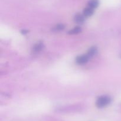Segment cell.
Listing matches in <instances>:
<instances>
[{"mask_svg":"<svg viewBox=\"0 0 121 121\" xmlns=\"http://www.w3.org/2000/svg\"><path fill=\"white\" fill-rule=\"evenodd\" d=\"M64 28H65V26H64L63 24H60L57 25V26H56L55 27H53V30L54 31V32H60V31L63 30L64 29Z\"/></svg>","mask_w":121,"mask_h":121,"instance_id":"obj_9","label":"cell"},{"mask_svg":"<svg viewBox=\"0 0 121 121\" xmlns=\"http://www.w3.org/2000/svg\"><path fill=\"white\" fill-rule=\"evenodd\" d=\"M111 98L108 96H102L99 97L96 102V106L99 108H103L107 106L111 103Z\"/></svg>","mask_w":121,"mask_h":121,"instance_id":"obj_1","label":"cell"},{"mask_svg":"<svg viewBox=\"0 0 121 121\" xmlns=\"http://www.w3.org/2000/svg\"><path fill=\"white\" fill-rule=\"evenodd\" d=\"M82 29L80 27H76L74 28H73L72 30H71L70 31H69V33L71 34H75L79 33L80 32H81Z\"/></svg>","mask_w":121,"mask_h":121,"instance_id":"obj_8","label":"cell"},{"mask_svg":"<svg viewBox=\"0 0 121 121\" xmlns=\"http://www.w3.org/2000/svg\"><path fill=\"white\" fill-rule=\"evenodd\" d=\"M74 21L78 24H82L85 21V16L81 14H77L74 17Z\"/></svg>","mask_w":121,"mask_h":121,"instance_id":"obj_3","label":"cell"},{"mask_svg":"<svg viewBox=\"0 0 121 121\" xmlns=\"http://www.w3.org/2000/svg\"><path fill=\"white\" fill-rule=\"evenodd\" d=\"M99 5V2L98 0H90L88 2V7L94 9Z\"/></svg>","mask_w":121,"mask_h":121,"instance_id":"obj_6","label":"cell"},{"mask_svg":"<svg viewBox=\"0 0 121 121\" xmlns=\"http://www.w3.org/2000/svg\"><path fill=\"white\" fill-rule=\"evenodd\" d=\"M97 52V48L96 47H92L89 49L88 52H87V55L88 56L89 58H91Z\"/></svg>","mask_w":121,"mask_h":121,"instance_id":"obj_7","label":"cell"},{"mask_svg":"<svg viewBox=\"0 0 121 121\" xmlns=\"http://www.w3.org/2000/svg\"><path fill=\"white\" fill-rule=\"evenodd\" d=\"M44 47L43 43L41 42L37 43V44H35V45L33 47V52H39L40 51H41L43 49Z\"/></svg>","mask_w":121,"mask_h":121,"instance_id":"obj_5","label":"cell"},{"mask_svg":"<svg viewBox=\"0 0 121 121\" xmlns=\"http://www.w3.org/2000/svg\"><path fill=\"white\" fill-rule=\"evenodd\" d=\"M89 59V58L87 55H80L77 57L76 59V61L77 64H78L79 65H83L88 61Z\"/></svg>","mask_w":121,"mask_h":121,"instance_id":"obj_2","label":"cell"},{"mask_svg":"<svg viewBox=\"0 0 121 121\" xmlns=\"http://www.w3.org/2000/svg\"><path fill=\"white\" fill-rule=\"evenodd\" d=\"M93 9L90 8V7H87L83 10V15L86 17H91L92 14H93Z\"/></svg>","mask_w":121,"mask_h":121,"instance_id":"obj_4","label":"cell"}]
</instances>
